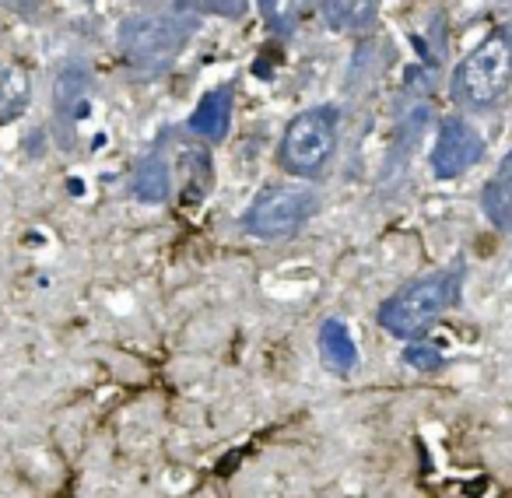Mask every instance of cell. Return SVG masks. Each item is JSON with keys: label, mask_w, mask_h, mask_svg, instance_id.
<instances>
[{"label": "cell", "mask_w": 512, "mask_h": 498, "mask_svg": "<svg viewBox=\"0 0 512 498\" xmlns=\"http://www.w3.org/2000/svg\"><path fill=\"white\" fill-rule=\"evenodd\" d=\"M249 0H176V8L200 11V15H221V18H239L246 11Z\"/></svg>", "instance_id": "cell-15"}, {"label": "cell", "mask_w": 512, "mask_h": 498, "mask_svg": "<svg viewBox=\"0 0 512 498\" xmlns=\"http://www.w3.org/2000/svg\"><path fill=\"white\" fill-rule=\"evenodd\" d=\"M32 74L22 64H0V123H11L29 109Z\"/></svg>", "instance_id": "cell-10"}, {"label": "cell", "mask_w": 512, "mask_h": 498, "mask_svg": "<svg viewBox=\"0 0 512 498\" xmlns=\"http://www.w3.org/2000/svg\"><path fill=\"white\" fill-rule=\"evenodd\" d=\"M320 358L330 372L337 376H348L358 362V348H355V337L351 330L344 327V320H327L320 327Z\"/></svg>", "instance_id": "cell-9"}, {"label": "cell", "mask_w": 512, "mask_h": 498, "mask_svg": "<svg viewBox=\"0 0 512 498\" xmlns=\"http://www.w3.org/2000/svg\"><path fill=\"white\" fill-rule=\"evenodd\" d=\"M313 207L316 197L302 186H271L249 204L242 225L256 239H288L306 225Z\"/></svg>", "instance_id": "cell-5"}, {"label": "cell", "mask_w": 512, "mask_h": 498, "mask_svg": "<svg viewBox=\"0 0 512 498\" xmlns=\"http://www.w3.org/2000/svg\"><path fill=\"white\" fill-rule=\"evenodd\" d=\"M88 92H92V74L85 64L71 60L60 67L57 81H53V109H57L60 134L71 144V130L78 127V120L88 113Z\"/></svg>", "instance_id": "cell-7"}, {"label": "cell", "mask_w": 512, "mask_h": 498, "mask_svg": "<svg viewBox=\"0 0 512 498\" xmlns=\"http://www.w3.org/2000/svg\"><path fill=\"white\" fill-rule=\"evenodd\" d=\"M404 362L414 365V369H421V372H432L442 365V355L432 348V344H411V348L404 351Z\"/></svg>", "instance_id": "cell-16"}, {"label": "cell", "mask_w": 512, "mask_h": 498, "mask_svg": "<svg viewBox=\"0 0 512 498\" xmlns=\"http://www.w3.org/2000/svg\"><path fill=\"white\" fill-rule=\"evenodd\" d=\"M481 211L498 232H512V179L495 176L481 190Z\"/></svg>", "instance_id": "cell-13"}, {"label": "cell", "mask_w": 512, "mask_h": 498, "mask_svg": "<svg viewBox=\"0 0 512 498\" xmlns=\"http://www.w3.org/2000/svg\"><path fill=\"white\" fill-rule=\"evenodd\" d=\"M232 85H221V88H211L204 99L197 102V109L190 113V130L200 137V141H225L228 137V127H232Z\"/></svg>", "instance_id": "cell-8"}, {"label": "cell", "mask_w": 512, "mask_h": 498, "mask_svg": "<svg viewBox=\"0 0 512 498\" xmlns=\"http://www.w3.org/2000/svg\"><path fill=\"white\" fill-rule=\"evenodd\" d=\"M172 190V176H169V162H165L158 151H151L134 172V193L148 204H162Z\"/></svg>", "instance_id": "cell-11"}, {"label": "cell", "mask_w": 512, "mask_h": 498, "mask_svg": "<svg viewBox=\"0 0 512 498\" xmlns=\"http://www.w3.org/2000/svg\"><path fill=\"white\" fill-rule=\"evenodd\" d=\"M309 11V0H260V15L274 32H292Z\"/></svg>", "instance_id": "cell-14"}, {"label": "cell", "mask_w": 512, "mask_h": 498, "mask_svg": "<svg viewBox=\"0 0 512 498\" xmlns=\"http://www.w3.org/2000/svg\"><path fill=\"white\" fill-rule=\"evenodd\" d=\"M484 155V141L467 120L460 116H449L442 120L439 137H435V148H432V172L439 179H456L477 165Z\"/></svg>", "instance_id": "cell-6"}, {"label": "cell", "mask_w": 512, "mask_h": 498, "mask_svg": "<svg viewBox=\"0 0 512 498\" xmlns=\"http://www.w3.org/2000/svg\"><path fill=\"white\" fill-rule=\"evenodd\" d=\"M193 32V18L183 8L176 11H141L120 25V57L130 71L155 78L165 74L186 50Z\"/></svg>", "instance_id": "cell-1"}, {"label": "cell", "mask_w": 512, "mask_h": 498, "mask_svg": "<svg viewBox=\"0 0 512 498\" xmlns=\"http://www.w3.org/2000/svg\"><path fill=\"white\" fill-rule=\"evenodd\" d=\"M379 0H323V18L330 29L358 32L372 22Z\"/></svg>", "instance_id": "cell-12"}, {"label": "cell", "mask_w": 512, "mask_h": 498, "mask_svg": "<svg viewBox=\"0 0 512 498\" xmlns=\"http://www.w3.org/2000/svg\"><path fill=\"white\" fill-rule=\"evenodd\" d=\"M512 85V36L491 32L463 57L453 74V99L467 109H491Z\"/></svg>", "instance_id": "cell-3"}, {"label": "cell", "mask_w": 512, "mask_h": 498, "mask_svg": "<svg viewBox=\"0 0 512 498\" xmlns=\"http://www.w3.org/2000/svg\"><path fill=\"white\" fill-rule=\"evenodd\" d=\"M0 4H8V8H15V11H32L39 0H0Z\"/></svg>", "instance_id": "cell-17"}, {"label": "cell", "mask_w": 512, "mask_h": 498, "mask_svg": "<svg viewBox=\"0 0 512 498\" xmlns=\"http://www.w3.org/2000/svg\"><path fill=\"white\" fill-rule=\"evenodd\" d=\"M337 127H341L337 106H313L306 113H299L285 127V137H281V169L292 172V176H316L334 155Z\"/></svg>", "instance_id": "cell-4"}, {"label": "cell", "mask_w": 512, "mask_h": 498, "mask_svg": "<svg viewBox=\"0 0 512 498\" xmlns=\"http://www.w3.org/2000/svg\"><path fill=\"white\" fill-rule=\"evenodd\" d=\"M460 281H463L460 267H449V271H435V274H425V278L411 281V285H404L397 295H390V299L383 302L379 323H383L393 337L418 341V337H425L428 330L439 323V316L456 302Z\"/></svg>", "instance_id": "cell-2"}, {"label": "cell", "mask_w": 512, "mask_h": 498, "mask_svg": "<svg viewBox=\"0 0 512 498\" xmlns=\"http://www.w3.org/2000/svg\"><path fill=\"white\" fill-rule=\"evenodd\" d=\"M498 176H505V179H512V151L502 158V165H498Z\"/></svg>", "instance_id": "cell-18"}]
</instances>
